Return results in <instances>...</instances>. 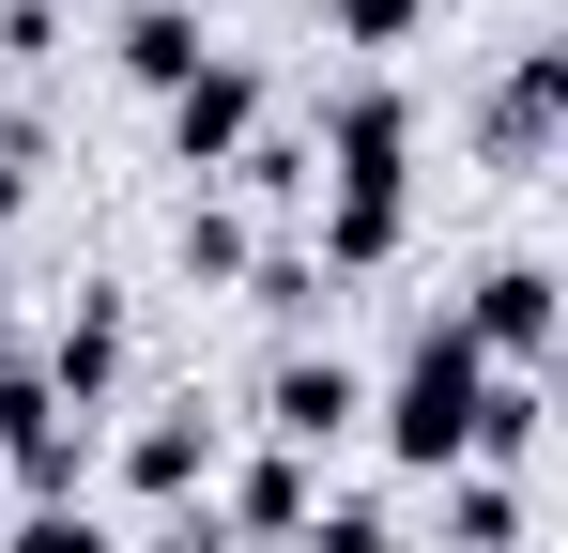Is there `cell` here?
<instances>
[{"label": "cell", "mask_w": 568, "mask_h": 553, "mask_svg": "<svg viewBox=\"0 0 568 553\" xmlns=\"http://www.w3.org/2000/svg\"><path fill=\"white\" fill-rule=\"evenodd\" d=\"M231 170L262 184V200H307V184H323V170H307V139H292V123H262V139H246V154H231Z\"/></svg>", "instance_id": "cell-17"}, {"label": "cell", "mask_w": 568, "mask_h": 553, "mask_svg": "<svg viewBox=\"0 0 568 553\" xmlns=\"http://www.w3.org/2000/svg\"><path fill=\"white\" fill-rule=\"evenodd\" d=\"M446 323L476 339V369H538V354H554V323H568V292H554V262H491Z\"/></svg>", "instance_id": "cell-4"}, {"label": "cell", "mask_w": 568, "mask_h": 553, "mask_svg": "<svg viewBox=\"0 0 568 553\" xmlns=\"http://www.w3.org/2000/svg\"><path fill=\"white\" fill-rule=\"evenodd\" d=\"M307 507H323V476H307V461H292V446H262V461H246V476H231V507H215V523H231V539H307Z\"/></svg>", "instance_id": "cell-11"}, {"label": "cell", "mask_w": 568, "mask_h": 553, "mask_svg": "<svg viewBox=\"0 0 568 553\" xmlns=\"http://www.w3.org/2000/svg\"><path fill=\"white\" fill-rule=\"evenodd\" d=\"M307 170H323V184H415V92H399V78H338Z\"/></svg>", "instance_id": "cell-2"}, {"label": "cell", "mask_w": 568, "mask_h": 553, "mask_svg": "<svg viewBox=\"0 0 568 553\" xmlns=\"http://www.w3.org/2000/svg\"><path fill=\"white\" fill-rule=\"evenodd\" d=\"M446 553H523V476H446Z\"/></svg>", "instance_id": "cell-12"}, {"label": "cell", "mask_w": 568, "mask_h": 553, "mask_svg": "<svg viewBox=\"0 0 568 553\" xmlns=\"http://www.w3.org/2000/svg\"><path fill=\"white\" fill-rule=\"evenodd\" d=\"M0 47H16V62H47V47H62V0H0Z\"/></svg>", "instance_id": "cell-19"}, {"label": "cell", "mask_w": 568, "mask_h": 553, "mask_svg": "<svg viewBox=\"0 0 568 553\" xmlns=\"http://www.w3.org/2000/svg\"><path fill=\"white\" fill-rule=\"evenodd\" d=\"M323 31H338V47H354V62H399V47H415V31H430V0H323Z\"/></svg>", "instance_id": "cell-13"}, {"label": "cell", "mask_w": 568, "mask_h": 553, "mask_svg": "<svg viewBox=\"0 0 568 553\" xmlns=\"http://www.w3.org/2000/svg\"><path fill=\"white\" fill-rule=\"evenodd\" d=\"M292 553H399V507H384V492H338V507H307Z\"/></svg>", "instance_id": "cell-15"}, {"label": "cell", "mask_w": 568, "mask_h": 553, "mask_svg": "<svg viewBox=\"0 0 568 553\" xmlns=\"http://www.w3.org/2000/svg\"><path fill=\"white\" fill-rule=\"evenodd\" d=\"M476 384H491V369H476V339L430 308V323H415V354L369 384L384 461H399V476H462V446H476Z\"/></svg>", "instance_id": "cell-1"}, {"label": "cell", "mask_w": 568, "mask_h": 553, "mask_svg": "<svg viewBox=\"0 0 568 553\" xmlns=\"http://www.w3.org/2000/svg\"><path fill=\"white\" fill-rule=\"evenodd\" d=\"M108 62H123V78L154 92V108H170V92L200 78V62H215V31H200L185 0H139V16H123V47H108Z\"/></svg>", "instance_id": "cell-10"}, {"label": "cell", "mask_w": 568, "mask_h": 553, "mask_svg": "<svg viewBox=\"0 0 568 553\" xmlns=\"http://www.w3.org/2000/svg\"><path fill=\"white\" fill-rule=\"evenodd\" d=\"M123 354H139V323H123V292H78V308L47 323V354H31V384H47L62 415H108V384H123Z\"/></svg>", "instance_id": "cell-5"}, {"label": "cell", "mask_w": 568, "mask_h": 553, "mask_svg": "<svg viewBox=\"0 0 568 553\" xmlns=\"http://www.w3.org/2000/svg\"><path fill=\"white\" fill-rule=\"evenodd\" d=\"M323 292H338V276L307 262V247H262V262H246V308H277V323H307Z\"/></svg>", "instance_id": "cell-16"}, {"label": "cell", "mask_w": 568, "mask_h": 553, "mask_svg": "<svg viewBox=\"0 0 568 553\" xmlns=\"http://www.w3.org/2000/svg\"><path fill=\"white\" fill-rule=\"evenodd\" d=\"M0 553H123V539H108L93 507H16V539H0Z\"/></svg>", "instance_id": "cell-18"}, {"label": "cell", "mask_w": 568, "mask_h": 553, "mask_svg": "<svg viewBox=\"0 0 568 553\" xmlns=\"http://www.w3.org/2000/svg\"><path fill=\"white\" fill-rule=\"evenodd\" d=\"M246 262H262V231H246L231 200H185V276H200V292H231Z\"/></svg>", "instance_id": "cell-14"}, {"label": "cell", "mask_w": 568, "mask_h": 553, "mask_svg": "<svg viewBox=\"0 0 568 553\" xmlns=\"http://www.w3.org/2000/svg\"><path fill=\"white\" fill-rule=\"evenodd\" d=\"M246 139H262V62H231V47H215V62L170 92V170H231Z\"/></svg>", "instance_id": "cell-6"}, {"label": "cell", "mask_w": 568, "mask_h": 553, "mask_svg": "<svg viewBox=\"0 0 568 553\" xmlns=\"http://www.w3.org/2000/svg\"><path fill=\"white\" fill-rule=\"evenodd\" d=\"M399 247H415V184H323V247H307L323 276H384Z\"/></svg>", "instance_id": "cell-9"}, {"label": "cell", "mask_w": 568, "mask_h": 553, "mask_svg": "<svg viewBox=\"0 0 568 553\" xmlns=\"http://www.w3.org/2000/svg\"><path fill=\"white\" fill-rule=\"evenodd\" d=\"M554 139H568V47H554V31H523L507 78H491V108H476V154H491V170H538Z\"/></svg>", "instance_id": "cell-3"}, {"label": "cell", "mask_w": 568, "mask_h": 553, "mask_svg": "<svg viewBox=\"0 0 568 553\" xmlns=\"http://www.w3.org/2000/svg\"><path fill=\"white\" fill-rule=\"evenodd\" d=\"M338 431H369V369L338 354H277V384H262V446H338Z\"/></svg>", "instance_id": "cell-7"}, {"label": "cell", "mask_w": 568, "mask_h": 553, "mask_svg": "<svg viewBox=\"0 0 568 553\" xmlns=\"http://www.w3.org/2000/svg\"><path fill=\"white\" fill-rule=\"evenodd\" d=\"M123 492H139V507H200V492H215V415H200V400L139 415V431H123Z\"/></svg>", "instance_id": "cell-8"}]
</instances>
